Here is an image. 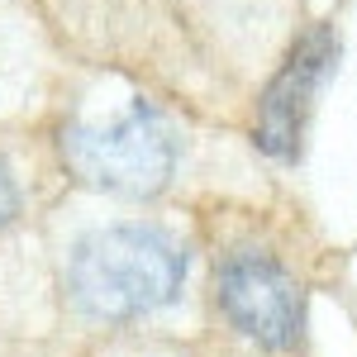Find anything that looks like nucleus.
I'll return each instance as SVG.
<instances>
[{
	"mask_svg": "<svg viewBox=\"0 0 357 357\" xmlns=\"http://www.w3.org/2000/svg\"><path fill=\"white\" fill-rule=\"evenodd\" d=\"M62 162L91 191L148 200L172 186L176 172V134L153 100H129L105 124H67Z\"/></svg>",
	"mask_w": 357,
	"mask_h": 357,
	"instance_id": "2",
	"label": "nucleus"
},
{
	"mask_svg": "<svg viewBox=\"0 0 357 357\" xmlns=\"http://www.w3.org/2000/svg\"><path fill=\"white\" fill-rule=\"evenodd\" d=\"M186 286V248L158 224H110L86 234L67 262V291L82 314L129 324L158 314Z\"/></svg>",
	"mask_w": 357,
	"mask_h": 357,
	"instance_id": "1",
	"label": "nucleus"
},
{
	"mask_svg": "<svg viewBox=\"0 0 357 357\" xmlns=\"http://www.w3.org/2000/svg\"><path fill=\"white\" fill-rule=\"evenodd\" d=\"M333 57H338V38H333L329 24H314L291 48V57L281 62V72L257 100V124H252L257 153H267L272 162H296L301 158L305 119L314 110V96L329 77Z\"/></svg>",
	"mask_w": 357,
	"mask_h": 357,
	"instance_id": "4",
	"label": "nucleus"
},
{
	"mask_svg": "<svg viewBox=\"0 0 357 357\" xmlns=\"http://www.w3.org/2000/svg\"><path fill=\"white\" fill-rule=\"evenodd\" d=\"M15 210H20V191H15V181L0 172V229L15 220Z\"/></svg>",
	"mask_w": 357,
	"mask_h": 357,
	"instance_id": "5",
	"label": "nucleus"
},
{
	"mask_svg": "<svg viewBox=\"0 0 357 357\" xmlns=\"http://www.w3.org/2000/svg\"><path fill=\"white\" fill-rule=\"evenodd\" d=\"M215 301L234 329L267 353H291L305 333L301 281L262 248H234L215 267Z\"/></svg>",
	"mask_w": 357,
	"mask_h": 357,
	"instance_id": "3",
	"label": "nucleus"
}]
</instances>
